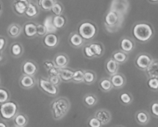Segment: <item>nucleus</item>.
I'll return each instance as SVG.
<instances>
[{
	"label": "nucleus",
	"instance_id": "nucleus-13",
	"mask_svg": "<svg viewBox=\"0 0 158 127\" xmlns=\"http://www.w3.org/2000/svg\"><path fill=\"white\" fill-rule=\"evenodd\" d=\"M119 69H120V65L112 58L108 59L105 63V70L107 72L110 76L115 75L118 73Z\"/></svg>",
	"mask_w": 158,
	"mask_h": 127
},
{
	"label": "nucleus",
	"instance_id": "nucleus-41",
	"mask_svg": "<svg viewBox=\"0 0 158 127\" xmlns=\"http://www.w3.org/2000/svg\"><path fill=\"white\" fill-rule=\"evenodd\" d=\"M36 31L37 35L39 36H46L48 33L47 30H46V27L43 26V24L36 25Z\"/></svg>",
	"mask_w": 158,
	"mask_h": 127
},
{
	"label": "nucleus",
	"instance_id": "nucleus-23",
	"mask_svg": "<svg viewBox=\"0 0 158 127\" xmlns=\"http://www.w3.org/2000/svg\"><path fill=\"white\" fill-rule=\"evenodd\" d=\"M43 26L46 27L48 34H53L57 31V29L53 24V17L52 15L46 17L43 21Z\"/></svg>",
	"mask_w": 158,
	"mask_h": 127
},
{
	"label": "nucleus",
	"instance_id": "nucleus-25",
	"mask_svg": "<svg viewBox=\"0 0 158 127\" xmlns=\"http://www.w3.org/2000/svg\"><path fill=\"white\" fill-rule=\"evenodd\" d=\"M14 121V124L15 126H18L20 127H25L26 125L28 124L29 123V119H28L27 116L25 115L23 113H19L14 118L13 120Z\"/></svg>",
	"mask_w": 158,
	"mask_h": 127
},
{
	"label": "nucleus",
	"instance_id": "nucleus-39",
	"mask_svg": "<svg viewBox=\"0 0 158 127\" xmlns=\"http://www.w3.org/2000/svg\"><path fill=\"white\" fill-rule=\"evenodd\" d=\"M54 4H55V2H54L53 0H42L41 2H40V6L44 10H50V9H52Z\"/></svg>",
	"mask_w": 158,
	"mask_h": 127
},
{
	"label": "nucleus",
	"instance_id": "nucleus-28",
	"mask_svg": "<svg viewBox=\"0 0 158 127\" xmlns=\"http://www.w3.org/2000/svg\"><path fill=\"white\" fill-rule=\"evenodd\" d=\"M120 101L124 106H129L134 101V97L131 92H123L120 94Z\"/></svg>",
	"mask_w": 158,
	"mask_h": 127
},
{
	"label": "nucleus",
	"instance_id": "nucleus-21",
	"mask_svg": "<svg viewBox=\"0 0 158 127\" xmlns=\"http://www.w3.org/2000/svg\"><path fill=\"white\" fill-rule=\"evenodd\" d=\"M128 54L123 52L122 50L115 51L112 54V59H114L119 65H123L128 60Z\"/></svg>",
	"mask_w": 158,
	"mask_h": 127
},
{
	"label": "nucleus",
	"instance_id": "nucleus-50",
	"mask_svg": "<svg viewBox=\"0 0 158 127\" xmlns=\"http://www.w3.org/2000/svg\"><path fill=\"white\" fill-rule=\"evenodd\" d=\"M18 2H27V0H17Z\"/></svg>",
	"mask_w": 158,
	"mask_h": 127
},
{
	"label": "nucleus",
	"instance_id": "nucleus-31",
	"mask_svg": "<svg viewBox=\"0 0 158 127\" xmlns=\"http://www.w3.org/2000/svg\"><path fill=\"white\" fill-rule=\"evenodd\" d=\"M11 54L15 58H19L23 54V48L21 44L18 43H13L11 46Z\"/></svg>",
	"mask_w": 158,
	"mask_h": 127
},
{
	"label": "nucleus",
	"instance_id": "nucleus-48",
	"mask_svg": "<svg viewBox=\"0 0 158 127\" xmlns=\"http://www.w3.org/2000/svg\"><path fill=\"white\" fill-rule=\"evenodd\" d=\"M0 127H9L7 123L3 120H0Z\"/></svg>",
	"mask_w": 158,
	"mask_h": 127
},
{
	"label": "nucleus",
	"instance_id": "nucleus-14",
	"mask_svg": "<svg viewBox=\"0 0 158 127\" xmlns=\"http://www.w3.org/2000/svg\"><path fill=\"white\" fill-rule=\"evenodd\" d=\"M53 61L55 63L56 66L60 69H64L68 66L69 63V58L66 54L63 53H58L57 55H56V56L54 57Z\"/></svg>",
	"mask_w": 158,
	"mask_h": 127
},
{
	"label": "nucleus",
	"instance_id": "nucleus-27",
	"mask_svg": "<svg viewBox=\"0 0 158 127\" xmlns=\"http://www.w3.org/2000/svg\"><path fill=\"white\" fill-rule=\"evenodd\" d=\"M145 72L149 78H158V61L154 60V62Z\"/></svg>",
	"mask_w": 158,
	"mask_h": 127
},
{
	"label": "nucleus",
	"instance_id": "nucleus-32",
	"mask_svg": "<svg viewBox=\"0 0 158 127\" xmlns=\"http://www.w3.org/2000/svg\"><path fill=\"white\" fill-rule=\"evenodd\" d=\"M22 29L19 25L17 24H12L9 26V29H8V32L9 35L12 38H16L19 35L21 34Z\"/></svg>",
	"mask_w": 158,
	"mask_h": 127
},
{
	"label": "nucleus",
	"instance_id": "nucleus-3",
	"mask_svg": "<svg viewBox=\"0 0 158 127\" xmlns=\"http://www.w3.org/2000/svg\"><path fill=\"white\" fill-rule=\"evenodd\" d=\"M19 113V106L15 102L9 101L0 105V115L4 120H14Z\"/></svg>",
	"mask_w": 158,
	"mask_h": 127
},
{
	"label": "nucleus",
	"instance_id": "nucleus-7",
	"mask_svg": "<svg viewBox=\"0 0 158 127\" xmlns=\"http://www.w3.org/2000/svg\"><path fill=\"white\" fill-rule=\"evenodd\" d=\"M97 28L90 23H83L79 27V34L85 40H90L94 38L97 34Z\"/></svg>",
	"mask_w": 158,
	"mask_h": 127
},
{
	"label": "nucleus",
	"instance_id": "nucleus-9",
	"mask_svg": "<svg viewBox=\"0 0 158 127\" xmlns=\"http://www.w3.org/2000/svg\"><path fill=\"white\" fill-rule=\"evenodd\" d=\"M38 72V66L32 60H26L22 65V72L23 75L35 76Z\"/></svg>",
	"mask_w": 158,
	"mask_h": 127
},
{
	"label": "nucleus",
	"instance_id": "nucleus-38",
	"mask_svg": "<svg viewBox=\"0 0 158 127\" xmlns=\"http://www.w3.org/2000/svg\"><path fill=\"white\" fill-rule=\"evenodd\" d=\"M83 55L86 58L89 59H95V55H94V52H93L92 49L90 48L89 45H87V46H85L83 47Z\"/></svg>",
	"mask_w": 158,
	"mask_h": 127
},
{
	"label": "nucleus",
	"instance_id": "nucleus-43",
	"mask_svg": "<svg viewBox=\"0 0 158 127\" xmlns=\"http://www.w3.org/2000/svg\"><path fill=\"white\" fill-rule=\"evenodd\" d=\"M52 11L56 15H61L63 9H62V6L59 3L55 2V4L53 5V6L52 8Z\"/></svg>",
	"mask_w": 158,
	"mask_h": 127
},
{
	"label": "nucleus",
	"instance_id": "nucleus-51",
	"mask_svg": "<svg viewBox=\"0 0 158 127\" xmlns=\"http://www.w3.org/2000/svg\"><path fill=\"white\" fill-rule=\"evenodd\" d=\"M151 2H158V0H151Z\"/></svg>",
	"mask_w": 158,
	"mask_h": 127
},
{
	"label": "nucleus",
	"instance_id": "nucleus-35",
	"mask_svg": "<svg viewBox=\"0 0 158 127\" xmlns=\"http://www.w3.org/2000/svg\"><path fill=\"white\" fill-rule=\"evenodd\" d=\"M66 20L62 15H56L53 18V24L57 29H61L65 26Z\"/></svg>",
	"mask_w": 158,
	"mask_h": 127
},
{
	"label": "nucleus",
	"instance_id": "nucleus-53",
	"mask_svg": "<svg viewBox=\"0 0 158 127\" xmlns=\"http://www.w3.org/2000/svg\"><path fill=\"white\" fill-rule=\"evenodd\" d=\"M0 12H1V4H0Z\"/></svg>",
	"mask_w": 158,
	"mask_h": 127
},
{
	"label": "nucleus",
	"instance_id": "nucleus-37",
	"mask_svg": "<svg viewBox=\"0 0 158 127\" xmlns=\"http://www.w3.org/2000/svg\"><path fill=\"white\" fill-rule=\"evenodd\" d=\"M26 15L29 17H34L37 14V9L32 3H28L27 8L26 10Z\"/></svg>",
	"mask_w": 158,
	"mask_h": 127
},
{
	"label": "nucleus",
	"instance_id": "nucleus-15",
	"mask_svg": "<svg viewBox=\"0 0 158 127\" xmlns=\"http://www.w3.org/2000/svg\"><path fill=\"white\" fill-rule=\"evenodd\" d=\"M120 50L126 53H131L135 49V43L130 38H123L120 41Z\"/></svg>",
	"mask_w": 158,
	"mask_h": 127
},
{
	"label": "nucleus",
	"instance_id": "nucleus-6",
	"mask_svg": "<svg viewBox=\"0 0 158 127\" xmlns=\"http://www.w3.org/2000/svg\"><path fill=\"white\" fill-rule=\"evenodd\" d=\"M129 9V2L128 0H113L110 5V11L114 12L121 18H123L124 15Z\"/></svg>",
	"mask_w": 158,
	"mask_h": 127
},
{
	"label": "nucleus",
	"instance_id": "nucleus-2",
	"mask_svg": "<svg viewBox=\"0 0 158 127\" xmlns=\"http://www.w3.org/2000/svg\"><path fill=\"white\" fill-rule=\"evenodd\" d=\"M133 34L137 41L146 43L153 36V29L150 25L146 23H138L134 27Z\"/></svg>",
	"mask_w": 158,
	"mask_h": 127
},
{
	"label": "nucleus",
	"instance_id": "nucleus-42",
	"mask_svg": "<svg viewBox=\"0 0 158 127\" xmlns=\"http://www.w3.org/2000/svg\"><path fill=\"white\" fill-rule=\"evenodd\" d=\"M48 80H49L51 83L54 85L56 86H58L61 84L63 82H62L61 78L60 77V76H48Z\"/></svg>",
	"mask_w": 158,
	"mask_h": 127
},
{
	"label": "nucleus",
	"instance_id": "nucleus-49",
	"mask_svg": "<svg viewBox=\"0 0 158 127\" xmlns=\"http://www.w3.org/2000/svg\"><path fill=\"white\" fill-rule=\"evenodd\" d=\"M2 57H3L2 52V51H0V61H2Z\"/></svg>",
	"mask_w": 158,
	"mask_h": 127
},
{
	"label": "nucleus",
	"instance_id": "nucleus-1",
	"mask_svg": "<svg viewBox=\"0 0 158 127\" xmlns=\"http://www.w3.org/2000/svg\"><path fill=\"white\" fill-rule=\"evenodd\" d=\"M50 108L53 120L59 121L64 118L69 112L71 103L69 99L66 97H58L51 102Z\"/></svg>",
	"mask_w": 158,
	"mask_h": 127
},
{
	"label": "nucleus",
	"instance_id": "nucleus-10",
	"mask_svg": "<svg viewBox=\"0 0 158 127\" xmlns=\"http://www.w3.org/2000/svg\"><path fill=\"white\" fill-rule=\"evenodd\" d=\"M94 116L101 122L103 126L109 124L111 122V120H112V114H111V113L109 110L106 109H97L94 113Z\"/></svg>",
	"mask_w": 158,
	"mask_h": 127
},
{
	"label": "nucleus",
	"instance_id": "nucleus-11",
	"mask_svg": "<svg viewBox=\"0 0 158 127\" xmlns=\"http://www.w3.org/2000/svg\"><path fill=\"white\" fill-rule=\"evenodd\" d=\"M36 84V80L35 76H30L22 75L19 79V85L23 89H30L33 88Z\"/></svg>",
	"mask_w": 158,
	"mask_h": 127
},
{
	"label": "nucleus",
	"instance_id": "nucleus-24",
	"mask_svg": "<svg viewBox=\"0 0 158 127\" xmlns=\"http://www.w3.org/2000/svg\"><path fill=\"white\" fill-rule=\"evenodd\" d=\"M97 80V74L94 71L89 69L84 70V83L86 85H93L95 83Z\"/></svg>",
	"mask_w": 158,
	"mask_h": 127
},
{
	"label": "nucleus",
	"instance_id": "nucleus-8",
	"mask_svg": "<svg viewBox=\"0 0 158 127\" xmlns=\"http://www.w3.org/2000/svg\"><path fill=\"white\" fill-rule=\"evenodd\" d=\"M153 62H154V59L151 55L144 52H141L137 55L134 63L137 69L141 71H146Z\"/></svg>",
	"mask_w": 158,
	"mask_h": 127
},
{
	"label": "nucleus",
	"instance_id": "nucleus-36",
	"mask_svg": "<svg viewBox=\"0 0 158 127\" xmlns=\"http://www.w3.org/2000/svg\"><path fill=\"white\" fill-rule=\"evenodd\" d=\"M27 2H17L15 3V9L19 14H23L26 12V8H27Z\"/></svg>",
	"mask_w": 158,
	"mask_h": 127
},
{
	"label": "nucleus",
	"instance_id": "nucleus-55",
	"mask_svg": "<svg viewBox=\"0 0 158 127\" xmlns=\"http://www.w3.org/2000/svg\"><path fill=\"white\" fill-rule=\"evenodd\" d=\"M0 85H1V79H0Z\"/></svg>",
	"mask_w": 158,
	"mask_h": 127
},
{
	"label": "nucleus",
	"instance_id": "nucleus-22",
	"mask_svg": "<svg viewBox=\"0 0 158 127\" xmlns=\"http://www.w3.org/2000/svg\"><path fill=\"white\" fill-rule=\"evenodd\" d=\"M84 39L79 33H73L69 37V43L75 48H80L84 44Z\"/></svg>",
	"mask_w": 158,
	"mask_h": 127
},
{
	"label": "nucleus",
	"instance_id": "nucleus-34",
	"mask_svg": "<svg viewBox=\"0 0 158 127\" xmlns=\"http://www.w3.org/2000/svg\"><path fill=\"white\" fill-rule=\"evenodd\" d=\"M86 124H87L88 127H103L101 122L98 119L96 118L94 115L88 118Z\"/></svg>",
	"mask_w": 158,
	"mask_h": 127
},
{
	"label": "nucleus",
	"instance_id": "nucleus-26",
	"mask_svg": "<svg viewBox=\"0 0 158 127\" xmlns=\"http://www.w3.org/2000/svg\"><path fill=\"white\" fill-rule=\"evenodd\" d=\"M89 46L92 49L96 58H100L104 54V47L102 44L99 43H93L89 44Z\"/></svg>",
	"mask_w": 158,
	"mask_h": 127
},
{
	"label": "nucleus",
	"instance_id": "nucleus-4",
	"mask_svg": "<svg viewBox=\"0 0 158 127\" xmlns=\"http://www.w3.org/2000/svg\"><path fill=\"white\" fill-rule=\"evenodd\" d=\"M123 18H121L116 12L110 11L105 18V26L110 32H114L121 27Z\"/></svg>",
	"mask_w": 158,
	"mask_h": 127
},
{
	"label": "nucleus",
	"instance_id": "nucleus-33",
	"mask_svg": "<svg viewBox=\"0 0 158 127\" xmlns=\"http://www.w3.org/2000/svg\"><path fill=\"white\" fill-rule=\"evenodd\" d=\"M10 100V93L5 88L0 87V105L9 102Z\"/></svg>",
	"mask_w": 158,
	"mask_h": 127
},
{
	"label": "nucleus",
	"instance_id": "nucleus-44",
	"mask_svg": "<svg viewBox=\"0 0 158 127\" xmlns=\"http://www.w3.org/2000/svg\"><path fill=\"white\" fill-rule=\"evenodd\" d=\"M43 66H44L45 69L48 71H49L50 69H52V68L56 67V64L54 63L53 60H46L43 63Z\"/></svg>",
	"mask_w": 158,
	"mask_h": 127
},
{
	"label": "nucleus",
	"instance_id": "nucleus-30",
	"mask_svg": "<svg viewBox=\"0 0 158 127\" xmlns=\"http://www.w3.org/2000/svg\"><path fill=\"white\" fill-rule=\"evenodd\" d=\"M73 83H77V84L84 83V70H83V69H76V70H74Z\"/></svg>",
	"mask_w": 158,
	"mask_h": 127
},
{
	"label": "nucleus",
	"instance_id": "nucleus-29",
	"mask_svg": "<svg viewBox=\"0 0 158 127\" xmlns=\"http://www.w3.org/2000/svg\"><path fill=\"white\" fill-rule=\"evenodd\" d=\"M24 32L26 36L32 38L37 35L36 26L33 23H27L24 26Z\"/></svg>",
	"mask_w": 158,
	"mask_h": 127
},
{
	"label": "nucleus",
	"instance_id": "nucleus-40",
	"mask_svg": "<svg viewBox=\"0 0 158 127\" xmlns=\"http://www.w3.org/2000/svg\"><path fill=\"white\" fill-rule=\"evenodd\" d=\"M148 86L151 90H158V78H149L148 80Z\"/></svg>",
	"mask_w": 158,
	"mask_h": 127
},
{
	"label": "nucleus",
	"instance_id": "nucleus-20",
	"mask_svg": "<svg viewBox=\"0 0 158 127\" xmlns=\"http://www.w3.org/2000/svg\"><path fill=\"white\" fill-rule=\"evenodd\" d=\"M99 87L101 89V91L104 92H110L114 89L112 83H111L110 77H103L99 82Z\"/></svg>",
	"mask_w": 158,
	"mask_h": 127
},
{
	"label": "nucleus",
	"instance_id": "nucleus-54",
	"mask_svg": "<svg viewBox=\"0 0 158 127\" xmlns=\"http://www.w3.org/2000/svg\"><path fill=\"white\" fill-rule=\"evenodd\" d=\"M115 127H123V126H115Z\"/></svg>",
	"mask_w": 158,
	"mask_h": 127
},
{
	"label": "nucleus",
	"instance_id": "nucleus-18",
	"mask_svg": "<svg viewBox=\"0 0 158 127\" xmlns=\"http://www.w3.org/2000/svg\"><path fill=\"white\" fill-rule=\"evenodd\" d=\"M83 103L87 108H92L98 103V98L94 93H86L83 96Z\"/></svg>",
	"mask_w": 158,
	"mask_h": 127
},
{
	"label": "nucleus",
	"instance_id": "nucleus-12",
	"mask_svg": "<svg viewBox=\"0 0 158 127\" xmlns=\"http://www.w3.org/2000/svg\"><path fill=\"white\" fill-rule=\"evenodd\" d=\"M110 80L114 89H117L123 88L127 83L126 77L123 73H120V72L110 76Z\"/></svg>",
	"mask_w": 158,
	"mask_h": 127
},
{
	"label": "nucleus",
	"instance_id": "nucleus-5",
	"mask_svg": "<svg viewBox=\"0 0 158 127\" xmlns=\"http://www.w3.org/2000/svg\"><path fill=\"white\" fill-rule=\"evenodd\" d=\"M37 84L40 89L49 96L56 97L58 96L59 92H60L58 86H54L52 83L49 82L48 79L44 78V77H39L38 80H37Z\"/></svg>",
	"mask_w": 158,
	"mask_h": 127
},
{
	"label": "nucleus",
	"instance_id": "nucleus-47",
	"mask_svg": "<svg viewBox=\"0 0 158 127\" xmlns=\"http://www.w3.org/2000/svg\"><path fill=\"white\" fill-rule=\"evenodd\" d=\"M6 41L4 38L2 37H0V51L2 52L3 49H5V46H6Z\"/></svg>",
	"mask_w": 158,
	"mask_h": 127
},
{
	"label": "nucleus",
	"instance_id": "nucleus-45",
	"mask_svg": "<svg viewBox=\"0 0 158 127\" xmlns=\"http://www.w3.org/2000/svg\"><path fill=\"white\" fill-rule=\"evenodd\" d=\"M60 68L58 67H54L52 69H50L49 71H48V76H60Z\"/></svg>",
	"mask_w": 158,
	"mask_h": 127
},
{
	"label": "nucleus",
	"instance_id": "nucleus-19",
	"mask_svg": "<svg viewBox=\"0 0 158 127\" xmlns=\"http://www.w3.org/2000/svg\"><path fill=\"white\" fill-rule=\"evenodd\" d=\"M74 70L70 68H64L60 69V77L61 78L63 83H71L73 82V77Z\"/></svg>",
	"mask_w": 158,
	"mask_h": 127
},
{
	"label": "nucleus",
	"instance_id": "nucleus-17",
	"mask_svg": "<svg viewBox=\"0 0 158 127\" xmlns=\"http://www.w3.org/2000/svg\"><path fill=\"white\" fill-rule=\"evenodd\" d=\"M135 120L139 125L141 126H145L148 124L150 121V116L148 113H147L144 110L137 111L135 113Z\"/></svg>",
	"mask_w": 158,
	"mask_h": 127
},
{
	"label": "nucleus",
	"instance_id": "nucleus-52",
	"mask_svg": "<svg viewBox=\"0 0 158 127\" xmlns=\"http://www.w3.org/2000/svg\"><path fill=\"white\" fill-rule=\"evenodd\" d=\"M13 127H20V126H15V125H14Z\"/></svg>",
	"mask_w": 158,
	"mask_h": 127
},
{
	"label": "nucleus",
	"instance_id": "nucleus-16",
	"mask_svg": "<svg viewBox=\"0 0 158 127\" xmlns=\"http://www.w3.org/2000/svg\"><path fill=\"white\" fill-rule=\"evenodd\" d=\"M43 43L46 47L49 48V49H52V48L56 47L57 45L59 44V39L55 34H47L44 37Z\"/></svg>",
	"mask_w": 158,
	"mask_h": 127
},
{
	"label": "nucleus",
	"instance_id": "nucleus-46",
	"mask_svg": "<svg viewBox=\"0 0 158 127\" xmlns=\"http://www.w3.org/2000/svg\"><path fill=\"white\" fill-rule=\"evenodd\" d=\"M151 113L154 117H158V103H153L151 105Z\"/></svg>",
	"mask_w": 158,
	"mask_h": 127
}]
</instances>
